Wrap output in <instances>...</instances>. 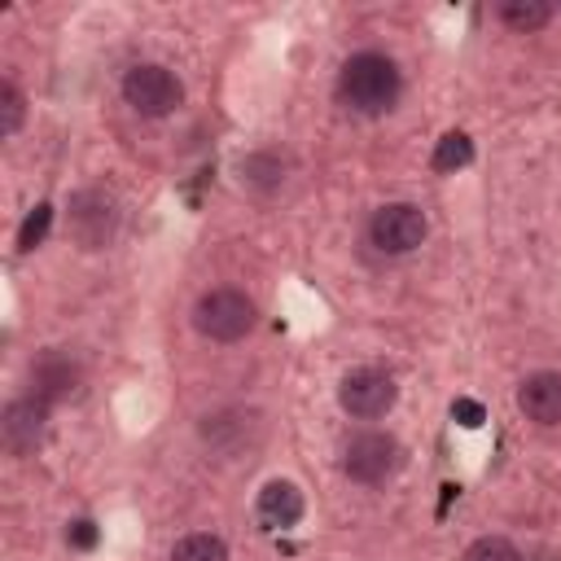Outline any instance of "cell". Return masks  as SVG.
<instances>
[{"label":"cell","mask_w":561,"mask_h":561,"mask_svg":"<svg viewBox=\"0 0 561 561\" xmlns=\"http://www.w3.org/2000/svg\"><path fill=\"white\" fill-rule=\"evenodd\" d=\"M26 386H31V394L44 399V403H66V399H75L79 386H83V364H79L70 351L48 346V351H39V355L26 364Z\"/></svg>","instance_id":"10"},{"label":"cell","mask_w":561,"mask_h":561,"mask_svg":"<svg viewBox=\"0 0 561 561\" xmlns=\"http://www.w3.org/2000/svg\"><path fill=\"white\" fill-rule=\"evenodd\" d=\"M66 232L88 254L105 250L118 237V202H114V193H105L96 184L75 188L70 202H66Z\"/></svg>","instance_id":"4"},{"label":"cell","mask_w":561,"mask_h":561,"mask_svg":"<svg viewBox=\"0 0 561 561\" xmlns=\"http://www.w3.org/2000/svg\"><path fill=\"white\" fill-rule=\"evenodd\" d=\"M456 412L465 416V425H478V421H482V412H478V403H456Z\"/></svg>","instance_id":"21"},{"label":"cell","mask_w":561,"mask_h":561,"mask_svg":"<svg viewBox=\"0 0 561 561\" xmlns=\"http://www.w3.org/2000/svg\"><path fill=\"white\" fill-rule=\"evenodd\" d=\"M430 232V219L416 202H386L368 219V241L381 254H412Z\"/></svg>","instance_id":"7"},{"label":"cell","mask_w":561,"mask_h":561,"mask_svg":"<svg viewBox=\"0 0 561 561\" xmlns=\"http://www.w3.org/2000/svg\"><path fill=\"white\" fill-rule=\"evenodd\" d=\"M460 561H526L504 535H482V539H473L465 552H460Z\"/></svg>","instance_id":"18"},{"label":"cell","mask_w":561,"mask_h":561,"mask_svg":"<svg viewBox=\"0 0 561 561\" xmlns=\"http://www.w3.org/2000/svg\"><path fill=\"white\" fill-rule=\"evenodd\" d=\"M517 408L535 425H561V373L557 368L526 373L517 386Z\"/></svg>","instance_id":"12"},{"label":"cell","mask_w":561,"mask_h":561,"mask_svg":"<svg viewBox=\"0 0 561 561\" xmlns=\"http://www.w3.org/2000/svg\"><path fill=\"white\" fill-rule=\"evenodd\" d=\"M552 4L548 0H500L495 4V18L508 26V31H517V35H535V31H543L548 22H552Z\"/></svg>","instance_id":"14"},{"label":"cell","mask_w":561,"mask_h":561,"mask_svg":"<svg viewBox=\"0 0 561 561\" xmlns=\"http://www.w3.org/2000/svg\"><path fill=\"white\" fill-rule=\"evenodd\" d=\"M48 228H53V206H48V202H39V206L22 219V228H18V250H22V254H31L35 245H44Z\"/></svg>","instance_id":"19"},{"label":"cell","mask_w":561,"mask_h":561,"mask_svg":"<svg viewBox=\"0 0 561 561\" xmlns=\"http://www.w3.org/2000/svg\"><path fill=\"white\" fill-rule=\"evenodd\" d=\"M259 320V307L245 289H232V285H219V289H206L197 302H193V329L206 337V342H241Z\"/></svg>","instance_id":"3"},{"label":"cell","mask_w":561,"mask_h":561,"mask_svg":"<svg viewBox=\"0 0 561 561\" xmlns=\"http://www.w3.org/2000/svg\"><path fill=\"white\" fill-rule=\"evenodd\" d=\"M394 399H399V386H394V377L381 373V368H351V373L337 381V403H342V412L355 416V421H377V416H386V412L394 408Z\"/></svg>","instance_id":"8"},{"label":"cell","mask_w":561,"mask_h":561,"mask_svg":"<svg viewBox=\"0 0 561 561\" xmlns=\"http://www.w3.org/2000/svg\"><path fill=\"white\" fill-rule=\"evenodd\" d=\"M197 438L224 465L245 460L267 443V412L254 403H224L197 421Z\"/></svg>","instance_id":"2"},{"label":"cell","mask_w":561,"mask_h":561,"mask_svg":"<svg viewBox=\"0 0 561 561\" xmlns=\"http://www.w3.org/2000/svg\"><path fill=\"white\" fill-rule=\"evenodd\" d=\"M26 123V92L13 79H0V136H18Z\"/></svg>","instance_id":"17"},{"label":"cell","mask_w":561,"mask_h":561,"mask_svg":"<svg viewBox=\"0 0 561 561\" xmlns=\"http://www.w3.org/2000/svg\"><path fill=\"white\" fill-rule=\"evenodd\" d=\"M399 88H403V75L394 66V57L386 53H351L337 70V101L351 110V114H364V118H377L386 110H394L399 101Z\"/></svg>","instance_id":"1"},{"label":"cell","mask_w":561,"mask_h":561,"mask_svg":"<svg viewBox=\"0 0 561 561\" xmlns=\"http://www.w3.org/2000/svg\"><path fill=\"white\" fill-rule=\"evenodd\" d=\"M552 9H557V13H561V4H552Z\"/></svg>","instance_id":"22"},{"label":"cell","mask_w":561,"mask_h":561,"mask_svg":"<svg viewBox=\"0 0 561 561\" xmlns=\"http://www.w3.org/2000/svg\"><path fill=\"white\" fill-rule=\"evenodd\" d=\"M469 162H473V140H469L465 131H447V136H438L434 158H430L434 171H460V167H469Z\"/></svg>","instance_id":"16"},{"label":"cell","mask_w":561,"mask_h":561,"mask_svg":"<svg viewBox=\"0 0 561 561\" xmlns=\"http://www.w3.org/2000/svg\"><path fill=\"white\" fill-rule=\"evenodd\" d=\"M48 438V403L35 399V394H22V399H9L4 412H0V443L13 460H26L44 447Z\"/></svg>","instance_id":"9"},{"label":"cell","mask_w":561,"mask_h":561,"mask_svg":"<svg viewBox=\"0 0 561 561\" xmlns=\"http://www.w3.org/2000/svg\"><path fill=\"white\" fill-rule=\"evenodd\" d=\"M123 101L140 118H167L184 101V83L162 66V61H136L123 75Z\"/></svg>","instance_id":"6"},{"label":"cell","mask_w":561,"mask_h":561,"mask_svg":"<svg viewBox=\"0 0 561 561\" xmlns=\"http://www.w3.org/2000/svg\"><path fill=\"white\" fill-rule=\"evenodd\" d=\"M289 175H294V162H289L285 149H272L267 145V149H250L245 158H237V184L250 188V193H259V197L280 193L289 184Z\"/></svg>","instance_id":"11"},{"label":"cell","mask_w":561,"mask_h":561,"mask_svg":"<svg viewBox=\"0 0 561 561\" xmlns=\"http://www.w3.org/2000/svg\"><path fill=\"white\" fill-rule=\"evenodd\" d=\"M302 491L289 482V478H272V482H263V491H259V504H254V513H259V522L267 526V530H285V526H298L302 522Z\"/></svg>","instance_id":"13"},{"label":"cell","mask_w":561,"mask_h":561,"mask_svg":"<svg viewBox=\"0 0 561 561\" xmlns=\"http://www.w3.org/2000/svg\"><path fill=\"white\" fill-rule=\"evenodd\" d=\"M66 539H70V543H79V548H88V543L96 539V530H92V522H75V526L66 530Z\"/></svg>","instance_id":"20"},{"label":"cell","mask_w":561,"mask_h":561,"mask_svg":"<svg viewBox=\"0 0 561 561\" xmlns=\"http://www.w3.org/2000/svg\"><path fill=\"white\" fill-rule=\"evenodd\" d=\"M403 469V443L386 430H364L342 447V473L359 486H377Z\"/></svg>","instance_id":"5"},{"label":"cell","mask_w":561,"mask_h":561,"mask_svg":"<svg viewBox=\"0 0 561 561\" xmlns=\"http://www.w3.org/2000/svg\"><path fill=\"white\" fill-rule=\"evenodd\" d=\"M171 561H228V543L210 530H193L171 543Z\"/></svg>","instance_id":"15"}]
</instances>
